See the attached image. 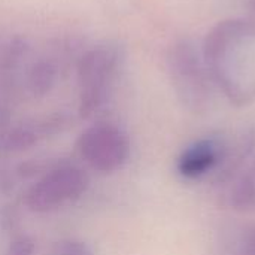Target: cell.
Here are the masks:
<instances>
[{
	"instance_id": "obj_4",
	"label": "cell",
	"mask_w": 255,
	"mask_h": 255,
	"mask_svg": "<svg viewBox=\"0 0 255 255\" xmlns=\"http://www.w3.org/2000/svg\"><path fill=\"white\" fill-rule=\"evenodd\" d=\"M169 73L182 105L194 114L205 112L212 99L209 73L194 45L182 39L173 43L167 55Z\"/></svg>"
},
{
	"instance_id": "obj_5",
	"label": "cell",
	"mask_w": 255,
	"mask_h": 255,
	"mask_svg": "<svg viewBox=\"0 0 255 255\" xmlns=\"http://www.w3.org/2000/svg\"><path fill=\"white\" fill-rule=\"evenodd\" d=\"M131 151L127 133L117 124L99 121L88 126L76 140V152L94 172L109 175L124 167Z\"/></svg>"
},
{
	"instance_id": "obj_8",
	"label": "cell",
	"mask_w": 255,
	"mask_h": 255,
	"mask_svg": "<svg viewBox=\"0 0 255 255\" xmlns=\"http://www.w3.org/2000/svg\"><path fill=\"white\" fill-rule=\"evenodd\" d=\"M63 61V54L58 49L43 52L34 51L24 70V96L36 100L49 96L61 79Z\"/></svg>"
},
{
	"instance_id": "obj_2",
	"label": "cell",
	"mask_w": 255,
	"mask_h": 255,
	"mask_svg": "<svg viewBox=\"0 0 255 255\" xmlns=\"http://www.w3.org/2000/svg\"><path fill=\"white\" fill-rule=\"evenodd\" d=\"M121 63L123 54L120 48L111 43L88 46L78 55L75 72L79 118L90 120L106 106Z\"/></svg>"
},
{
	"instance_id": "obj_12",
	"label": "cell",
	"mask_w": 255,
	"mask_h": 255,
	"mask_svg": "<svg viewBox=\"0 0 255 255\" xmlns=\"http://www.w3.org/2000/svg\"><path fill=\"white\" fill-rule=\"evenodd\" d=\"M36 241L30 235L15 236L6 250V255H36Z\"/></svg>"
},
{
	"instance_id": "obj_17",
	"label": "cell",
	"mask_w": 255,
	"mask_h": 255,
	"mask_svg": "<svg viewBox=\"0 0 255 255\" xmlns=\"http://www.w3.org/2000/svg\"><path fill=\"white\" fill-rule=\"evenodd\" d=\"M248 7H250V10L255 12V0H250V3H248Z\"/></svg>"
},
{
	"instance_id": "obj_9",
	"label": "cell",
	"mask_w": 255,
	"mask_h": 255,
	"mask_svg": "<svg viewBox=\"0 0 255 255\" xmlns=\"http://www.w3.org/2000/svg\"><path fill=\"white\" fill-rule=\"evenodd\" d=\"M226 148L227 145L220 139H200L182 151L176 163V170L185 179H199L218 169Z\"/></svg>"
},
{
	"instance_id": "obj_1",
	"label": "cell",
	"mask_w": 255,
	"mask_h": 255,
	"mask_svg": "<svg viewBox=\"0 0 255 255\" xmlns=\"http://www.w3.org/2000/svg\"><path fill=\"white\" fill-rule=\"evenodd\" d=\"M203 63L212 81L236 106L255 99V18L218 22L203 43Z\"/></svg>"
},
{
	"instance_id": "obj_10",
	"label": "cell",
	"mask_w": 255,
	"mask_h": 255,
	"mask_svg": "<svg viewBox=\"0 0 255 255\" xmlns=\"http://www.w3.org/2000/svg\"><path fill=\"white\" fill-rule=\"evenodd\" d=\"M254 146V131H244L232 146H227L226 152H224V157H223L218 169L215 170L214 184L215 185H224L226 182L232 181L233 176L244 166L247 158L251 155Z\"/></svg>"
},
{
	"instance_id": "obj_6",
	"label": "cell",
	"mask_w": 255,
	"mask_h": 255,
	"mask_svg": "<svg viewBox=\"0 0 255 255\" xmlns=\"http://www.w3.org/2000/svg\"><path fill=\"white\" fill-rule=\"evenodd\" d=\"M72 124V118L64 111L49 112L40 117L15 121L0 137V160L21 155L40 142L64 133Z\"/></svg>"
},
{
	"instance_id": "obj_3",
	"label": "cell",
	"mask_w": 255,
	"mask_h": 255,
	"mask_svg": "<svg viewBox=\"0 0 255 255\" xmlns=\"http://www.w3.org/2000/svg\"><path fill=\"white\" fill-rule=\"evenodd\" d=\"M90 187V178L84 169L63 161L48 170L25 190L24 206L34 214L55 212L79 200Z\"/></svg>"
},
{
	"instance_id": "obj_15",
	"label": "cell",
	"mask_w": 255,
	"mask_h": 255,
	"mask_svg": "<svg viewBox=\"0 0 255 255\" xmlns=\"http://www.w3.org/2000/svg\"><path fill=\"white\" fill-rule=\"evenodd\" d=\"M12 123H13V106L0 102V137Z\"/></svg>"
},
{
	"instance_id": "obj_14",
	"label": "cell",
	"mask_w": 255,
	"mask_h": 255,
	"mask_svg": "<svg viewBox=\"0 0 255 255\" xmlns=\"http://www.w3.org/2000/svg\"><path fill=\"white\" fill-rule=\"evenodd\" d=\"M18 178L12 169H0V193H9L15 188Z\"/></svg>"
},
{
	"instance_id": "obj_11",
	"label": "cell",
	"mask_w": 255,
	"mask_h": 255,
	"mask_svg": "<svg viewBox=\"0 0 255 255\" xmlns=\"http://www.w3.org/2000/svg\"><path fill=\"white\" fill-rule=\"evenodd\" d=\"M49 255H93V250L81 239H63L52 247Z\"/></svg>"
},
{
	"instance_id": "obj_7",
	"label": "cell",
	"mask_w": 255,
	"mask_h": 255,
	"mask_svg": "<svg viewBox=\"0 0 255 255\" xmlns=\"http://www.w3.org/2000/svg\"><path fill=\"white\" fill-rule=\"evenodd\" d=\"M34 49L24 36H9L0 42V102L13 106L24 97V70Z\"/></svg>"
},
{
	"instance_id": "obj_13",
	"label": "cell",
	"mask_w": 255,
	"mask_h": 255,
	"mask_svg": "<svg viewBox=\"0 0 255 255\" xmlns=\"http://www.w3.org/2000/svg\"><path fill=\"white\" fill-rule=\"evenodd\" d=\"M236 250L238 255H255V224H248L241 230Z\"/></svg>"
},
{
	"instance_id": "obj_16",
	"label": "cell",
	"mask_w": 255,
	"mask_h": 255,
	"mask_svg": "<svg viewBox=\"0 0 255 255\" xmlns=\"http://www.w3.org/2000/svg\"><path fill=\"white\" fill-rule=\"evenodd\" d=\"M244 175H245V176L248 178V181H250V182L253 184V187L255 188V161L253 163V166H251V167H250V169H248V170H247V172H245Z\"/></svg>"
}]
</instances>
